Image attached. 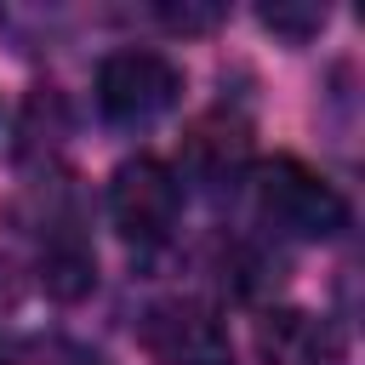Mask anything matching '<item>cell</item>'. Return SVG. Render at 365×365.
<instances>
[{
	"instance_id": "1",
	"label": "cell",
	"mask_w": 365,
	"mask_h": 365,
	"mask_svg": "<svg viewBox=\"0 0 365 365\" xmlns=\"http://www.w3.org/2000/svg\"><path fill=\"white\" fill-rule=\"evenodd\" d=\"M257 205L274 228H285L297 240H331L348 228V200L336 194V182L291 154H274L257 171Z\"/></svg>"
},
{
	"instance_id": "9",
	"label": "cell",
	"mask_w": 365,
	"mask_h": 365,
	"mask_svg": "<svg viewBox=\"0 0 365 365\" xmlns=\"http://www.w3.org/2000/svg\"><path fill=\"white\" fill-rule=\"evenodd\" d=\"M171 29H211L217 23V6H165L160 11Z\"/></svg>"
},
{
	"instance_id": "5",
	"label": "cell",
	"mask_w": 365,
	"mask_h": 365,
	"mask_svg": "<svg viewBox=\"0 0 365 365\" xmlns=\"http://www.w3.org/2000/svg\"><path fill=\"white\" fill-rule=\"evenodd\" d=\"M257 354H262V365H336L342 342L325 319H314L302 308H274L257 319Z\"/></svg>"
},
{
	"instance_id": "8",
	"label": "cell",
	"mask_w": 365,
	"mask_h": 365,
	"mask_svg": "<svg viewBox=\"0 0 365 365\" xmlns=\"http://www.w3.org/2000/svg\"><path fill=\"white\" fill-rule=\"evenodd\" d=\"M262 29H274L285 40H308L325 29V6H262Z\"/></svg>"
},
{
	"instance_id": "3",
	"label": "cell",
	"mask_w": 365,
	"mask_h": 365,
	"mask_svg": "<svg viewBox=\"0 0 365 365\" xmlns=\"http://www.w3.org/2000/svg\"><path fill=\"white\" fill-rule=\"evenodd\" d=\"M137 342L154 365H234L228 325L205 302H188V297L154 302L137 319Z\"/></svg>"
},
{
	"instance_id": "2",
	"label": "cell",
	"mask_w": 365,
	"mask_h": 365,
	"mask_svg": "<svg viewBox=\"0 0 365 365\" xmlns=\"http://www.w3.org/2000/svg\"><path fill=\"white\" fill-rule=\"evenodd\" d=\"M177 211H182V182L160 154H137V160H125L114 171L108 217L131 245H160L177 228Z\"/></svg>"
},
{
	"instance_id": "6",
	"label": "cell",
	"mask_w": 365,
	"mask_h": 365,
	"mask_svg": "<svg viewBox=\"0 0 365 365\" xmlns=\"http://www.w3.org/2000/svg\"><path fill=\"white\" fill-rule=\"evenodd\" d=\"M245 160H251L245 125L228 120V114H205V120L188 131V143H182V165H188L200 182H211V188L234 182V177L245 171Z\"/></svg>"
},
{
	"instance_id": "4",
	"label": "cell",
	"mask_w": 365,
	"mask_h": 365,
	"mask_svg": "<svg viewBox=\"0 0 365 365\" xmlns=\"http://www.w3.org/2000/svg\"><path fill=\"white\" fill-rule=\"evenodd\" d=\"M182 91V74L160 51H114L97 68V108L114 125H148L160 120Z\"/></svg>"
},
{
	"instance_id": "7",
	"label": "cell",
	"mask_w": 365,
	"mask_h": 365,
	"mask_svg": "<svg viewBox=\"0 0 365 365\" xmlns=\"http://www.w3.org/2000/svg\"><path fill=\"white\" fill-rule=\"evenodd\" d=\"M40 285L51 297H63V302H74V297H86L97 285V257L86 251L80 234H51L46 240V251H40Z\"/></svg>"
}]
</instances>
